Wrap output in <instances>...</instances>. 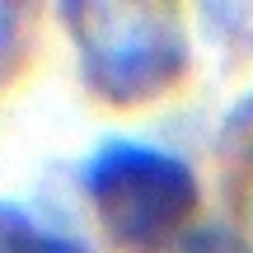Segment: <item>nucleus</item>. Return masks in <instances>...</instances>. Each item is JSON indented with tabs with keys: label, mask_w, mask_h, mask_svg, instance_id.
Wrapping results in <instances>:
<instances>
[{
	"label": "nucleus",
	"mask_w": 253,
	"mask_h": 253,
	"mask_svg": "<svg viewBox=\"0 0 253 253\" xmlns=\"http://www.w3.org/2000/svg\"><path fill=\"white\" fill-rule=\"evenodd\" d=\"M84 192L99 211L113 244L126 253H155L183 230V220L197 211L202 188L188 160L113 136L84 160Z\"/></svg>",
	"instance_id": "f03ea898"
},
{
	"label": "nucleus",
	"mask_w": 253,
	"mask_h": 253,
	"mask_svg": "<svg viewBox=\"0 0 253 253\" xmlns=\"http://www.w3.org/2000/svg\"><path fill=\"white\" fill-rule=\"evenodd\" d=\"M80 75L103 103L136 108L188 75V33L173 5L155 0H61Z\"/></svg>",
	"instance_id": "f257e3e1"
},
{
	"label": "nucleus",
	"mask_w": 253,
	"mask_h": 253,
	"mask_svg": "<svg viewBox=\"0 0 253 253\" xmlns=\"http://www.w3.org/2000/svg\"><path fill=\"white\" fill-rule=\"evenodd\" d=\"M0 253H89V249L47 230V225H38L14 202H0Z\"/></svg>",
	"instance_id": "7ed1b4c3"
},
{
	"label": "nucleus",
	"mask_w": 253,
	"mask_h": 253,
	"mask_svg": "<svg viewBox=\"0 0 253 253\" xmlns=\"http://www.w3.org/2000/svg\"><path fill=\"white\" fill-rule=\"evenodd\" d=\"M19 33H24V5L0 0V61H9V56H14Z\"/></svg>",
	"instance_id": "423d86ee"
},
{
	"label": "nucleus",
	"mask_w": 253,
	"mask_h": 253,
	"mask_svg": "<svg viewBox=\"0 0 253 253\" xmlns=\"http://www.w3.org/2000/svg\"><path fill=\"white\" fill-rule=\"evenodd\" d=\"M178 253H249V249L225 230H197V235H188L178 244Z\"/></svg>",
	"instance_id": "39448f33"
},
{
	"label": "nucleus",
	"mask_w": 253,
	"mask_h": 253,
	"mask_svg": "<svg viewBox=\"0 0 253 253\" xmlns=\"http://www.w3.org/2000/svg\"><path fill=\"white\" fill-rule=\"evenodd\" d=\"M220 145H225L230 160H239V164L253 169V94H244V99L225 113V122H220Z\"/></svg>",
	"instance_id": "20e7f679"
}]
</instances>
